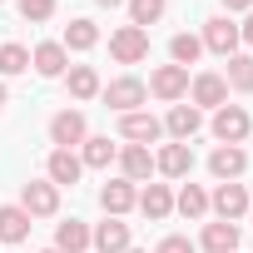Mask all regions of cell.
I'll return each instance as SVG.
<instances>
[{
	"mask_svg": "<svg viewBox=\"0 0 253 253\" xmlns=\"http://www.w3.org/2000/svg\"><path fill=\"white\" fill-rule=\"evenodd\" d=\"M99 99H104L114 114H134V109H144V99H149V84H144L139 75H119V80H109V84L99 89Z\"/></svg>",
	"mask_w": 253,
	"mask_h": 253,
	"instance_id": "obj_1",
	"label": "cell"
},
{
	"mask_svg": "<svg viewBox=\"0 0 253 253\" xmlns=\"http://www.w3.org/2000/svg\"><path fill=\"white\" fill-rule=\"evenodd\" d=\"M209 129H213V139H218V144H243V139H248V129H253V119H248V109H243V104H218Z\"/></svg>",
	"mask_w": 253,
	"mask_h": 253,
	"instance_id": "obj_2",
	"label": "cell"
},
{
	"mask_svg": "<svg viewBox=\"0 0 253 253\" xmlns=\"http://www.w3.org/2000/svg\"><path fill=\"white\" fill-rule=\"evenodd\" d=\"M20 209L30 218H55L60 213V189L50 179H30V184H20Z\"/></svg>",
	"mask_w": 253,
	"mask_h": 253,
	"instance_id": "obj_3",
	"label": "cell"
},
{
	"mask_svg": "<svg viewBox=\"0 0 253 253\" xmlns=\"http://www.w3.org/2000/svg\"><path fill=\"white\" fill-rule=\"evenodd\" d=\"M109 55H114L119 65H139V60H149V30H139V25H119V30L109 35Z\"/></svg>",
	"mask_w": 253,
	"mask_h": 253,
	"instance_id": "obj_4",
	"label": "cell"
},
{
	"mask_svg": "<svg viewBox=\"0 0 253 253\" xmlns=\"http://www.w3.org/2000/svg\"><path fill=\"white\" fill-rule=\"evenodd\" d=\"M199 40H204V50H213V55H223V60H228V55H238V45H243V40H238L233 15H209Z\"/></svg>",
	"mask_w": 253,
	"mask_h": 253,
	"instance_id": "obj_5",
	"label": "cell"
},
{
	"mask_svg": "<svg viewBox=\"0 0 253 253\" xmlns=\"http://www.w3.org/2000/svg\"><path fill=\"white\" fill-rule=\"evenodd\" d=\"M149 94L164 99V104L189 99V70H184V65H159V70L149 75Z\"/></svg>",
	"mask_w": 253,
	"mask_h": 253,
	"instance_id": "obj_6",
	"label": "cell"
},
{
	"mask_svg": "<svg viewBox=\"0 0 253 253\" xmlns=\"http://www.w3.org/2000/svg\"><path fill=\"white\" fill-rule=\"evenodd\" d=\"M189 104H194V109H218V104H228L223 75H218V70H199V75L189 80Z\"/></svg>",
	"mask_w": 253,
	"mask_h": 253,
	"instance_id": "obj_7",
	"label": "cell"
},
{
	"mask_svg": "<svg viewBox=\"0 0 253 253\" xmlns=\"http://www.w3.org/2000/svg\"><path fill=\"white\" fill-rule=\"evenodd\" d=\"M30 70H35L40 80H65V70H70V50H65L60 40H40V45L30 50Z\"/></svg>",
	"mask_w": 253,
	"mask_h": 253,
	"instance_id": "obj_8",
	"label": "cell"
},
{
	"mask_svg": "<svg viewBox=\"0 0 253 253\" xmlns=\"http://www.w3.org/2000/svg\"><path fill=\"white\" fill-rule=\"evenodd\" d=\"M248 199H253V194H248V189L233 179V184H218V189L209 194V209H213L223 223H238V218L248 213Z\"/></svg>",
	"mask_w": 253,
	"mask_h": 253,
	"instance_id": "obj_9",
	"label": "cell"
},
{
	"mask_svg": "<svg viewBox=\"0 0 253 253\" xmlns=\"http://www.w3.org/2000/svg\"><path fill=\"white\" fill-rule=\"evenodd\" d=\"M204 129V109H194V104H169V114H164V134L174 139V144H189L194 134Z\"/></svg>",
	"mask_w": 253,
	"mask_h": 253,
	"instance_id": "obj_10",
	"label": "cell"
},
{
	"mask_svg": "<svg viewBox=\"0 0 253 253\" xmlns=\"http://www.w3.org/2000/svg\"><path fill=\"white\" fill-rule=\"evenodd\" d=\"M84 139H89V124H84L80 109H60V114L50 119V144H55V149H75V144H84Z\"/></svg>",
	"mask_w": 253,
	"mask_h": 253,
	"instance_id": "obj_11",
	"label": "cell"
},
{
	"mask_svg": "<svg viewBox=\"0 0 253 253\" xmlns=\"http://www.w3.org/2000/svg\"><path fill=\"white\" fill-rule=\"evenodd\" d=\"M159 134H164V119H154L149 109L119 114V139H124V144H154Z\"/></svg>",
	"mask_w": 253,
	"mask_h": 253,
	"instance_id": "obj_12",
	"label": "cell"
},
{
	"mask_svg": "<svg viewBox=\"0 0 253 253\" xmlns=\"http://www.w3.org/2000/svg\"><path fill=\"white\" fill-rule=\"evenodd\" d=\"M89 248L94 253H124V248H134V233L124 218H104V223L89 228Z\"/></svg>",
	"mask_w": 253,
	"mask_h": 253,
	"instance_id": "obj_13",
	"label": "cell"
},
{
	"mask_svg": "<svg viewBox=\"0 0 253 253\" xmlns=\"http://www.w3.org/2000/svg\"><path fill=\"white\" fill-rule=\"evenodd\" d=\"M114 164H119V179H129V184H149V174H154V154H149V144H124Z\"/></svg>",
	"mask_w": 253,
	"mask_h": 253,
	"instance_id": "obj_14",
	"label": "cell"
},
{
	"mask_svg": "<svg viewBox=\"0 0 253 253\" xmlns=\"http://www.w3.org/2000/svg\"><path fill=\"white\" fill-rule=\"evenodd\" d=\"M139 204V189L129 184V179H109L104 189H99V209H104V218H124Z\"/></svg>",
	"mask_w": 253,
	"mask_h": 253,
	"instance_id": "obj_15",
	"label": "cell"
},
{
	"mask_svg": "<svg viewBox=\"0 0 253 253\" xmlns=\"http://www.w3.org/2000/svg\"><path fill=\"white\" fill-rule=\"evenodd\" d=\"M243 169H248V154H243V144H218V149L209 154V174H213L218 184H233Z\"/></svg>",
	"mask_w": 253,
	"mask_h": 253,
	"instance_id": "obj_16",
	"label": "cell"
},
{
	"mask_svg": "<svg viewBox=\"0 0 253 253\" xmlns=\"http://www.w3.org/2000/svg\"><path fill=\"white\" fill-rule=\"evenodd\" d=\"M80 174H84V164H80V154L75 149H50V159H45V179L55 184V189H75L80 184Z\"/></svg>",
	"mask_w": 253,
	"mask_h": 253,
	"instance_id": "obj_17",
	"label": "cell"
},
{
	"mask_svg": "<svg viewBox=\"0 0 253 253\" xmlns=\"http://www.w3.org/2000/svg\"><path fill=\"white\" fill-rule=\"evenodd\" d=\"M154 174H164V179H189V174H194V149H189V144H164V149L154 154Z\"/></svg>",
	"mask_w": 253,
	"mask_h": 253,
	"instance_id": "obj_18",
	"label": "cell"
},
{
	"mask_svg": "<svg viewBox=\"0 0 253 253\" xmlns=\"http://www.w3.org/2000/svg\"><path fill=\"white\" fill-rule=\"evenodd\" d=\"M134 209H139V213H144L149 223H164V218L174 213V189H169V184H144V189H139V204H134Z\"/></svg>",
	"mask_w": 253,
	"mask_h": 253,
	"instance_id": "obj_19",
	"label": "cell"
},
{
	"mask_svg": "<svg viewBox=\"0 0 253 253\" xmlns=\"http://www.w3.org/2000/svg\"><path fill=\"white\" fill-rule=\"evenodd\" d=\"M238 243H243V228L238 223H223V218L204 223V238H199L204 253H238Z\"/></svg>",
	"mask_w": 253,
	"mask_h": 253,
	"instance_id": "obj_20",
	"label": "cell"
},
{
	"mask_svg": "<svg viewBox=\"0 0 253 253\" xmlns=\"http://www.w3.org/2000/svg\"><path fill=\"white\" fill-rule=\"evenodd\" d=\"M30 228H35V218L20 204H0V243H25Z\"/></svg>",
	"mask_w": 253,
	"mask_h": 253,
	"instance_id": "obj_21",
	"label": "cell"
},
{
	"mask_svg": "<svg viewBox=\"0 0 253 253\" xmlns=\"http://www.w3.org/2000/svg\"><path fill=\"white\" fill-rule=\"evenodd\" d=\"M114 159H119V144H114L109 134H89V139L80 144V164H84V169H109Z\"/></svg>",
	"mask_w": 253,
	"mask_h": 253,
	"instance_id": "obj_22",
	"label": "cell"
},
{
	"mask_svg": "<svg viewBox=\"0 0 253 253\" xmlns=\"http://www.w3.org/2000/svg\"><path fill=\"white\" fill-rule=\"evenodd\" d=\"M65 84H70V99H94L104 89V80H99L94 65H70L65 70Z\"/></svg>",
	"mask_w": 253,
	"mask_h": 253,
	"instance_id": "obj_23",
	"label": "cell"
},
{
	"mask_svg": "<svg viewBox=\"0 0 253 253\" xmlns=\"http://www.w3.org/2000/svg\"><path fill=\"white\" fill-rule=\"evenodd\" d=\"M50 248H60V253H84V248H89V223H84V218L55 223V243H50Z\"/></svg>",
	"mask_w": 253,
	"mask_h": 253,
	"instance_id": "obj_24",
	"label": "cell"
},
{
	"mask_svg": "<svg viewBox=\"0 0 253 253\" xmlns=\"http://www.w3.org/2000/svg\"><path fill=\"white\" fill-rule=\"evenodd\" d=\"M60 45H65V50H80V55H84V50H94V45H99V25H94L89 15H75V20L65 25V40H60Z\"/></svg>",
	"mask_w": 253,
	"mask_h": 253,
	"instance_id": "obj_25",
	"label": "cell"
},
{
	"mask_svg": "<svg viewBox=\"0 0 253 253\" xmlns=\"http://www.w3.org/2000/svg\"><path fill=\"white\" fill-rule=\"evenodd\" d=\"M223 84H228L233 94H253V55H228Z\"/></svg>",
	"mask_w": 253,
	"mask_h": 253,
	"instance_id": "obj_26",
	"label": "cell"
},
{
	"mask_svg": "<svg viewBox=\"0 0 253 253\" xmlns=\"http://www.w3.org/2000/svg\"><path fill=\"white\" fill-rule=\"evenodd\" d=\"M199 55H204V40H199V35L179 30V35L169 40V65H184V70H189V65L199 60Z\"/></svg>",
	"mask_w": 253,
	"mask_h": 253,
	"instance_id": "obj_27",
	"label": "cell"
},
{
	"mask_svg": "<svg viewBox=\"0 0 253 253\" xmlns=\"http://www.w3.org/2000/svg\"><path fill=\"white\" fill-rule=\"evenodd\" d=\"M129 25H139V30H149V25H159L164 20V10H169V0H129Z\"/></svg>",
	"mask_w": 253,
	"mask_h": 253,
	"instance_id": "obj_28",
	"label": "cell"
},
{
	"mask_svg": "<svg viewBox=\"0 0 253 253\" xmlns=\"http://www.w3.org/2000/svg\"><path fill=\"white\" fill-rule=\"evenodd\" d=\"M174 209H179L184 218H204V213H209V194H204L199 184H184V189L174 194Z\"/></svg>",
	"mask_w": 253,
	"mask_h": 253,
	"instance_id": "obj_29",
	"label": "cell"
},
{
	"mask_svg": "<svg viewBox=\"0 0 253 253\" xmlns=\"http://www.w3.org/2000/svg\"><path fill=\"white\" fill-rule=\"evenodd\" d=\"M25 70H30V50H25V45H15V40H5V45H0V80L25 75Z\"/></svg>",
	"mask_w": 253,
	"mask_h": 253,
	"instance_id": "obj_30",
	"label": "cell"
},
{
	"mask_svg": "<svg viewBox=\"0 0 253 253\" xmlns=\"http://www.w3.org/2000/svg\"><path fill=\"white\" fill-rule=\"evenodd\" d=\"M20 15H25L30 25H45V20L55 15V0H20Z\"/></svg>",
	"mask_w": 253,
	"mask_h": 253,
	"instance_id": "obj_31",
	"label": "cell"
},
{
	"mask_svg": "<svg viewBox=\"0 0 253 253\" xmlns=\"http://www.w3.org/2000/svg\"><path fill=\"white\" fill-rule=\"evenodd\" d=\"M154 253H199V243H189L184 233H169V238L154 243Z\"/></svg>",
	"mask_w": 253,
	"mask_h": 253,
	"instance_id": "obj_32",
	"label": "cell"
},
{
	"mask_svg": "<svg viewBox=\"0 0 253 253\" xmlns=\"http://www.w3.org/2000/svg\"><path fill=\"white\" fill-rule=\"evenodd\" d=\"M238 10L248 15V10H253V0H223V15H238Z\"/></svg>",
	"mask_w": 253,
	"mask_h": 253,
	"instance_id": "obj_33",
	"label": "cell"
},
{
	"mask_svg": "<svg viewBox=\"0 0 253 253\" xmlns=\"http://www.w3.org/2000/svg\"><path fill=\"white\" fill-rule=\"evenodd\" d=\"M238 40H243V45H248V50H253V10H248V20H243V25H238Z\"/></svg>",
	"mask_w": 253,
	"mask_h": 253,
	"instance_id": "obj_34",
	"label": "cell"
},
{
	"mask_svg": "<svg viewBox=\"0 0 253 253\" xmlns=\"http://www.w3.org/2000/svg\"><path fill=\"white\" fill-rule=\"evenodd\" d=\"M99 10H119V5H129V0H94Z\"/></svg>",
	"mask_w": 253,
	"mask_h": 253,
	"instance_id": "obj_35",
	"label": "cell"
},
{
	"mask_svg": "<svg viewBox=\"0 0 253 253\" xmlns=\"http://www.w3.org/2000/svg\"><path fill=\"white\" fill-rule=\"evenodd\" d=\"M10 104V89H5V80H0V109H5Z\"/></svg>",
	"mask_w": 253,
	"mask_h": 253,
	"instance_id": "obj_36",
	"label": "cell"
},
{
	"mask_svg": "<svg viewBox=\"0 0 253 253\" xmlns=\"http://www.w3.org/2000/svg\"><path fill=\"white\" fill-rule=\"evenodd\" d=\"M124 253H144V248H124Z\"/></svg>",
	"mask_w": 253,
	"mask_h": 253,
	"instance_id": "obj_37",
	"label": "cell"
},
{
	"mask_svg": "<svg viewBox=\"0 0 253 253\" xmlns=\"http://www.w3.org/2000/svg\"><path fill=\"white\" fill-rule=\"evenodd\" d=\"M40 253H60V248H40Z\"/></svg>",
	"mask_w": 253,
	"mask_h": 253,
	"instance_id": "obj_38",
	"label": "cell"
},
{
	"mask_svg": "<svg viewBox=\"0 0 253 253\" xmlns=\"http://www.w3.org/2000/svg\"><path fill=\"white\" fill-rule=\"evenodd\" d=\"M248 213H253V199H248Z\"/></svg>",
	"mask_w": 253,
	"mask_h": 253,
	"instance_id": "obj_39",
	"label": "cell"
},
{
	"mask_svg": "<svg viewBox=\"0 0 253 253\" xmlns=\"http://www.w3.org/2000/svg\"><path fill=\"white\" fill-rule=\"evenodd\" d=\"M0 5H5V0H0Z\"/></svg>",
	"mask_w": 253,
	"mask_h": 253,
	"instance_id": "obj_40",
	"label": "cell"
}]
</instances>
